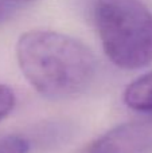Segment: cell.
I'll return each instance as SVG.
<instances>
[{"label": "cell", "instance_id": "cell-1", "mask_svg": "<svg viewBox=\"0 0 152 153\" xmlns=\"http://www.w3.org/2000/svg\"><path fill=\"white\" fill-rule=\"evenodd\" d=\"M16 59L22 74L48 100L85 93L97 74V59L82 42L48 30H31L19 38Z\"/></svg>", "mask_w": 152, "mask_h": 153}, {"label": "cell", "instance_id": "cell-2", "mask_svg": "<svg viewBox=\"0 0 152 153\" xmlns=\"http://www.w3.org/2000/svg\"><path fill=\"white\" fill-rule=\"evenodd\" d=\"M94 22L104 53L117 67L152 63V12L140 0H98Z\"/></svg>", "mask_w": 152, "mask_h": 153}, {"label": "cell", "instance_id": "cell-3", "mask_svg": "<svg viewBox=\"0 0 152 153\" xmlns=\"http://www.w3.org/2000/svg\"><path fill=\"white\" fill-rule=\"evenodd\" d=\"M86 153H152V120L117 125L93 141Z\"/></svg>", "mask_w": 152, "mask_h": 153}, {"label": "cell", "instance_id": "cell-4", "mask_svg": "<svg viewBox=\"0 0 152 153\" xmlns=\"http://www.w3.org/2000/svg\"><path fill=\"white\" fill-rule=\"evenodd\" d=\"M124 102L132 110L152 116V71L145 73L127 86Z\"/></svg>", "mask_w": 152, "mask_h": 153}, {"label": "cell", "instance_id": "cell-5", "mask_svg": "<svg viewBox=\"0 0 152 153\" xmlns=\"http://www.w3.org/2000/svg\"><path fill=\"white\" fill-rule=\"evenodd\" d=\"M31 141L20 134H7L0 137V153H30Z\"/></svg>", "mask_w": 152, "mask_h": 153}, {"label": "cell", "instance_id": "cell-6", "mask_svg": "<svg viewBox=\"0 0 152 153\" xmlns=\"http://www.w3.org/2000/svg\"><path fill=\"white\" fill-rule=\"evenodd\" d=\"M16 98L12 89L5 85H0V121L4 120L15 108Z\"/></svg>", "mask_w": 152, "mask_h": 153}, {"label": "cell", "instance_id": "cell-7", "mask_svg": "<svg viewBox=\"0 0 152 153\" xmlns=\"http://www.w3.org/2000/svg\"><path fill=\"white\" fill-rule=\"evenodd\" d=\"M19 7L20 4L12 1V0H0V22L10 18Z\"/></svg>", "mask_w": 152, "mask_h": 153}, {"label": "cell", "instance_id": "cell-8", "mask_svg": "<svg viewBox=\"0 0 152 153\" xmlns=\"http://www.w3.org/2000/svg\"><path fill=\"white\" fill-rule=\"evenodd\" d=\"M12 1H15V3H18V4H23V3H26V1H28V0H12Z\"/></svg>", "mask_w": 152, "mask_h": 153}]
</instances>
